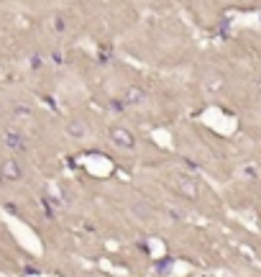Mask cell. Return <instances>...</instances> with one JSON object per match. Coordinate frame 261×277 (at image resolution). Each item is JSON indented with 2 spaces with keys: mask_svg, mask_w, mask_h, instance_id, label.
Wrapping results in <instances>:
<instances>
[{
  "mask_svg": "<svg viewBox=\"0 0 261 277\" xmlns=\"http://www.w3.org/2000/svg\"><path fill=\"white\" fill-rule=\"evenodd\" d=\"M3 141H5L10 149H15V151H23V149H26V138H23V134H18V131H8Z\"/></svg>",
  "mask_w": 261,
  "mask_h": 277,
  "instance_id": "cell-5",
  "label": "cell"
},
{
  "mask_svg": "<svg viewBox=\"0 0 261 277\" xmlns=\"http://www.w3.org/2000/svg\"><path fill=\"white\" fill-rule=\"evenodd\" d=\"M21 175H23V169H21V164L15 162L13 157H8V159L0 162V180L15 182V180H21Z\"/></svg>",
  "mask_w": 261,
  "mask_h": 277,
  "instance_id": "cell-2",
  "label": "cell"
},
{
  "mask_svg": "<svg viewBox=\"0 0 261 277\" xmlns=\"http://www.w3.org/2000/svg\"><path fill=\"white\" fill-rule=\"evenodd\" d=\"M144 98H146V92L141 87H128L126 95H123V103L126 105H138V103H144Z\"/></svg>",
  "mask_w": 261,
  "mask_h": 277,
  "instance_id": "cell-6",
  "label": "cell"
},
{
  "mask_svg": "<svg viewBox=\"0 0 261 277\" xmlns=\"http://www.w3.org/2000/svg\"><path fill=\"white\" fill-rule=\"evenodd\" d=\"M110 141L120 149H133L136 146V136L128 131V129H123V126H113L110 129Z\"/></svg>",
  "mask_w": 261,
  "mask_h": 277,
  "instance_id": "cell-1",
  "label": "cell"
},
{
  "mask_svg": "<svg viewBox=\"0 0 261 277\" xmlns=\"http://www.w3.org/2000/svg\"><path fill=\"white\" fill-rule=\"evenodd\" d=\"M28 113H31V108H26V105L15 108V116H18V118H28Z\"/></svg>",
  "mask_w": 261,
  "mask_h": 277,
  "instance_id": "cell-7",
  "label": "cell"
},
{
  "mask_svg": "<svg viewBox=\"0 0 261 277\" xmlns=\"http://www.w3.org/2000/svg\"><path fill=\"white\" fill-rule=\"evenodd\" d=\"M179 193L184 198H190V200H197L200 198V185L192 180V177H182L179 180Z\"/></svg>",
  "mask_w": 261,
  "mask_h": 277,
  "instance_id": "cell-3",
  "label": "cell"
},
{
  "mask_svg": "<svg viewBox=\"0 0 261 277\" xmlns=\"http://www.w3.org/2000/svg\"><path fill=\"white\" fill-rule=\"evenodd\" d=\"M67 134H69L72 138H85V136H87V123H85L82 118H74V121H69Z\"/></svg>",
  "mask_w": 261,
  "mask_h": 277,
  "instance_id": "cell-4",
  "label": "cell"
}]
</instances>
